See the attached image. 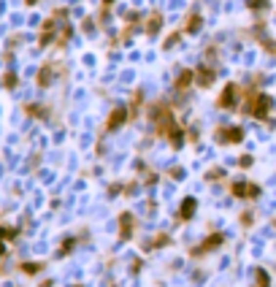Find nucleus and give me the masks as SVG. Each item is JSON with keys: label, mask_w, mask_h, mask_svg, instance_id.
I'll return each instance as SVG.
<instances>
[{"label": "nucleus", "mask_w": 276, "mask_h": 287, "mask_svg": "<svg viewBox=\"0 0 276 287\" xmlns=\"http://www.w3.org/2000/svg\"><path fill=\"white\" fill-rule=\"evenodd\" d=\"M260 287H268V285H260Z\"/></svg>", "instance_id": "obj_15"}, {"label": "nucleus", "mask_w": 276, "mask_h": 287, "mask_svg": "<svg viewBox=\"0 0 276 287\" xmlns=\"http://www.w3.org/2000/svg\"><path fill=\"white\" fill-rule=\"evenodd\" d=\"M33 3H36V0H27V6H33Z\"/></svg>", "instance_id": "obj_13"}, {"label": "nucleus", "mask_w": 276, "mask_h": 287, "mask_svg": "<svg viewBox=\"0 0 276 287\" xmlns=\"http://www.w3.org/2000/svg\"><path fill=\"white\" fill-rule=\"evenodd\" d=\"M3 87H6V89L17 87V76H14V73H6V76H3Z\"/></svg>", "instance_id": "obj_11"}, {"label": "nucleus", "mask_w": 276, "mask_h": 287, "mask_svg": "<svg viewBox=\"0 0 276 287\" xmlns=\"http://www.w3.org/2000/svg\"><path fill=\"white\" fill-rule=\"evenodd\" d=\"M163 244H168V236H157V239H154V246H163Z\"/></svg>", "instance_id": "obj_12"}, {"label": "nucleus", "mask_w": 276, "mask_h": 287, "mask_svg": "<svg viewBox=\"0 0 276 287\" xmlns=\"http://www.w3.org/2000/svg\"><path fill=\"white\" fill-rule=\"evenodd\" d=\"M219 135H222L225 141H241V135H244V133H241L238 128H230V130H222Z\"/></svg>", "instance_id": "obj_8"}, {"label": "nucleus", "mask_w": 276, "mask_h": 287, "mask_svg": "<svg viewBox=\"0 0 276 287\" xmlns=\"http://www.w3.org/2000/svg\"><path fill=\"white\" fill-rule=\"evenodd\" d=\"M122 119H125V109H117V111L111 114V119H108V128H119V125H122Z\"/></svg>", "instance_id": "obj_7"}, {"label": "nucleus", "mask_w": 276, "mask_h": 287, "mask_svg": "<svg viewBox=\"0 0 276 287\" xmlns=\"http://www.w3.org/2000/svg\"><path fill=\"white\" fill-rule=\"evenodd\" d=\"M222 241H225V236H222V233H217V236H209V239H206L200 246H195V252H192V255H206V252H209V249H214V246H219V244H222Z\"/></svg>", "instance_id": "obj_1"}, {"label": "nucleus", "mask_w": 276, "mask_h": 287, "mask_svg": "<svg viewBox=\"0 0 276 287\" xmlns=\"http://www.w3.org/2000/svg\"><path fill=\"white\" fill-rule=\"evenodd\" d=\"M233 95H235V84H228L222 98H219V106H222V109H233Z\"/></svg>", "instance_id": "obj_3"}, {"label": "nucleus", "mask_w": 276, "mask_h": 287, "mask_svg": "<svg viewBox=\"0 0 276 287\" xmlns=\"http://www.w3.org/2000/svg\"><path fill=\"white\" fill-rule=\"evenodd\" d=\"M41 268H43L41 263H24V265H22V271H24V274H30V276L36 274V271H41Z\"/></svg>", "instance_id": "obj_10"}, {"label": "nucleus", "mask_w": 276, "mask_h": 287, "mask_svg": "<svg viewBox=\"0 0 276 287\" xmlns=\"http://www.w3.org/2000/svg\"><path fill=\"white\" fill-rule=\"evenodd\" d=\"M119 225H122V239H130V236H133V217H130V214H122Z\"/></svg>", "instance_id": "obj_4"}, {"label": "nucleus", "mask_w": 276, "mask_h": 287, "mask_svg": "<svg viewBox=\"0 0 276 287\" xmlns=\"http://www.w3.org/2000/svg\"><path fill=\"white\" fill-rule=\"evenodd\" d=\"M195 206H198V203H195L192 198L184 200V203H182V220H190V217H192V214H195Z\"/></svg>", "instance_id": "obj_6"}, {"label": "nucleus", "mask_w": 276, "mask_h": 287, "mask_svg": "<svg viewBox=\"0 0 276 287\" xmlns=\"http://www.w3.org/2000/svg\"><path fill=\"white\" fill-rule=\"evenodd\" d=\"M11 241V239H17V230L14 228H0V241Z\"/></svg>", "instance_id": "obj_9"}, {"label": "nucleus", "mask_w": 276, "mask_h": 287, "mask_svg": "<svg viewBox=\"0 0 276 287\" xmlns=\"http://www.w3.org/2000/svg\"><path fill=\"white\" fill-rule=\"evenodd\" d=\"M257 193V184H235L233 187V195H238V198H255Z\"/></svg>", "instance_id": "obj_2"}, {"label": "nucleus", "mask_w": 276, "mask_h": 287, "mask_svg": "<svg viewBox=\"0 0 276 287\" xmlns=\"http://www.w3.org/2000/svg\"><path fill=\"white\" fill-rule=\"evenodd\" d=\"M38 84H41V87H49V84H52V65H43V70L38 73Z\"/></svg>", "instance_id": "obj_5"}, {"label": "nucleus", "mask_w": 276, "mask_h": 287, "mask_svg": "<svg viewBox=\"0 0 276 287\" xmlns=\"http://www.w3.org/2000/svg\"><path fill=\"white\" fill-rule=\"evenodd\" d=\"M0 258H3V244H0Z\"/></svg>", "instance_id": "obj_14"}]
</instances>
